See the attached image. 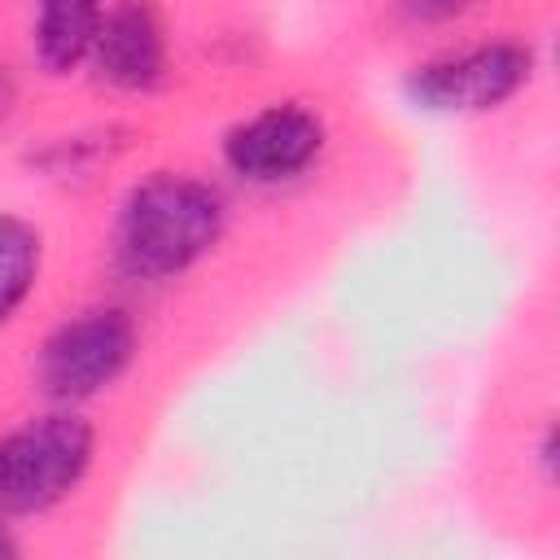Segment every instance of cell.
I'll use <instances>...</instances> for the list:
<instances>
[{
	"instance_id": "cell-1",
	"label": "cell",
	"mask_w": 560,
	"mask_h": 560,
	"mask_svg": "<svg viewBox=\"0 0 560 560\" xmlns=\"http://www.w3.org/2000/svg\"><path fill=\"white\" fill-rule=\"evenodd\" d=\"M228 228V201L214 184L179 171H153L127 188L114 223L118 262L140 280H175L197 267Z\"/></svg>"
},
{
	"instance_id": "cell-2",
	"label": "cell",
	"mask_w": 560,
	"mask_h": 560,
	"mask_svg": "<svg viewBox=\"0 0 560 560\" xmlns=\"http://www.w3.org/2000/svg\"><path fill=\"white\" fill-rule=\"evenodd\" d=\"M96 459V429L74 411H44L0 433V516H39L66 503Z\"/></svg>"
},
{
	"instance_id": "cell-3",
	"label": "cell",
	"mask_w": 560,
	"mask_h": 560,
	"mask_svg": "<svg viewBox=\"0 0 560 560\" xmlns=\"http://www.w3.org/2000/svg\"><path fill=\"white\" fill-rule=\"evenodd\" d=\"M136 350L140 332L122 306H88L44 337L35 354V385L57 407L88 402L127 376Z\"/></svg>"
},
{
	"instance_id": "cell-4",
	"label": "cell",
	"mask_w": 560,
	"mask_h": 560,
	"mask_svg": "<svg viewBox=\"0 0 560 560\" xmlns=\"http://www.w3.org/2000/svg\"><path fill=\"white\" fill-rule=\"evenodd\" d=\"M534 79V48L521 39H486L407 70L402 92L424 114H490Z\"/></svg>"
},
{
	"instance_id": "cell-5",
	"label": "cell",
	"mask_w": 560,
	"mask_h": 560,
	"mask_svg": "<svg viewBox=\"0 0 560 560\" xmlns=\"http://www.w3.org/2000/svg\"><path fill=\"white\" fill-rule=\"evenodd\" d=\"M328 144L324 118L302 101H276L223 131V166L258 188L306 175Z\"/></svg>"
},
{
	"instance_id": "cell-6",
	"label": "cell",
	"mask_w": 560,
	"mask_h": 560,
	"mask_svg": "<svg viewBox=\"0 0 560 560\" xmlns=\"http://www.w3.org/2000/svg\"><path fill=\"white\" fill-rule=\"evenodd\" d=\"M88 61L92 74L114 92H131V96L158 92L171 74V48L153 0H114L101 13Z\"/></svg>"
},
{
	"instance_id": "cell-7",
	"label": "cell",
	"mask_w": 560,
	"mask_h": 560,
	"mask_svg": "<svg viewBox=\"0 0 560 560\" xmlns=\"http://www.w3.org/2000/svg\"><path fill=\"white\" fill-rule=\"evenodd\" d=\"M105 0H35L31 57L44 74H70L88 61Z\"/></svg>"
},
{
	"instance_id": "cell-8",
	"label": "cell",
	"mask_w": 560,
	"mask_h": 560,
	"mask_svg": "<svg viewBox=\"0 0 560 560\" xmlns=\"http://www.w3.org/2000/svg\"><path fill=\"white\" fill-rule=\"evenodd\" d=\"M44 267V236L31 219L0 210V328L26 306L39 284Z\"/></svg>"
},
{
	"instance_id": "cell-9",
	"label": "cell",
	"mask_w": 560,
	"mask_h": 560,
	"mask_svg": "<svg viewBox=\"0 0 560 560\" xmlns=\"http://www.w3.org/2000/svg\"><path fill=\"white\" fill-rule=\"evenodd\" d=\"M127 144L122 127H92V131H74V136H57L48 144H39L26 162L31 171H39L44 179L57 184H83L92 179L101 166H109Z\"/></svg>"
},
{
	"instance_id": "cell-10",
	"label": "cell",
	"mask_w": 560,
	"mask_h": 560,
	"mask_svg": "<svg viewBox=\"0 0 560 560\" xmlns=\"http://www.w3.org/2000/svg\"><path fill=\"white\" fill-rule=\"evenodd\" d=\"M398 13L416 26H438V22H451L459 13H468L477 0H394Z\"/></svg>"
},
{
	"instance_id": "cell-11",
	"label": "cell",
	"mask_w": 560,
	"mask_h": 560,
	"mask_svg": "<svg viewBox=\"0 0 560 560\" xmlns=\"http://www.w3.org/2000/svg\"><path fill=\"white\" fill-rule=\"evenodd\" d=\"M18 101H22V92H18V79H13V70L9 66H0V127L18 114Z\"/></svg>"
},
{
	"instance_id": "cell-12",
	"label": "cell",
	"mask_w": 560,
	"mask_h": 560,
	"mask_svg": "<svg viewBox=\"0 0 560 560\" xmlns=\"http://www.w3.org/2000/svg\"><path fill=\"white\" fill-rule=\"evenodd\" d=\"M538 464H542V477L556 481V424H547V433L538 442Z\"/></svg>"
},
{
	"instance_id": "cell-13",
	"label": "cell",
	"mask_w": 560,
	"mask_h": 560,
	"mask_svg": "<svg viewBox=\"0 0 560 560\" xmlns=\"http://www.w3.org/2000/svg\"><path fill=\"white\" fill-rule=\"evenodd\" d=\"M9 556H18V538L9 534V525H4V516H0V560H9Z\"/></svg>"
}]
</instances>
